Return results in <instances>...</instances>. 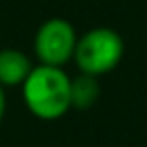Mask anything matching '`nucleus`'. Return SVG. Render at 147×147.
I'll return each mask as SVG.
<instances>
[{
    "label": "nucleus",
    "instance_id": "39448f33",
    "mask_svg": "<svg viewBox=\"0 0 147 147\" xmlns=\"http://www.w3.org/2000/svg\"><path fill=\"white\" fill-rule=\"evenodd\" d=\"M101 95V87L97 77L81 73L77 79H71V107L75 109H91Z\"/></svg>",
    "mask_w": 147,
    "mask_h": 147
},
{
    "label": "nucleus",
    "instance_id": "20e7f679",
    "mask_svg": "<svg viewBox=\"0 0 147 147\" xmlns=\"http://www.w3.org/2000/svg\"><path fill=\"white\" fill-rule=\"evenodd\" d=\"M32 71L30 59L18 49L0 51V85L2 87H22Z\"/></svg>",
    "mask_w": 147,
    "mask_h": 147
},
{
    "label": "nucleus",
    "instance_id": "f257e3e1",
    "mask_svg": "<svg viewBox=\"0 0 147 147\" xmlns=\"http://www.w3.org/2000/svg\"><path fill=\"white\" fill-rule=\"evenodd\" d=\"M22 99L34 117L57 121L71 109V77L63 67H32L22 83Z\"/></svg>",
    "mask_w": 147,
    "mask_h": 147
},
{
    "label": "nucleus",
    "instance_id": "f03ea898",
    "mask_svg": "<svg viewBox=\"0 0 147 147\" xmlns=\"http://www.w3.org/2000/svg\"><path fill=\"white\" fill-rule=\"evenodd\" d=\"M125 53L123 38L109 26H97L87 30L79 40L73 55L75 65L81 73L101 77L117 69Z\"/></svg>",
    "mask_w": 147,
    "mask_h": 147
},
{
    "label": "nucleus",
    "instance_id": "7ed1b4c3",
    "mask_svg": "<svg viewBox=\"0 0 147 147\" xmlns=\"http://www.w3.org/2000/svg\"><path fill=\"white\" fill-rule=\"evenodd\" d=\"M77 30L65 18H49L40 24L34 36V53L40 65L63 67L73 59L77 49Z\"/></svg>",
    "mask_w": 147,
    "mask_h": 147
},
{
    "label": "nucleus",
    "instance_id": "423d86ee",
    "mask_svg": "<svg viewBox=\"0 0 147 147\" xmlns=\"http://www.w3.org/2000/svg\"><path fill=\"white\" fill-rule=\"evenodd\" d=\"M6 115V93H4V87L0 85V121L4 119Z\"/></svg>",
    "mask_w": 147,
    "mask_h": 147
}]
</instances>
